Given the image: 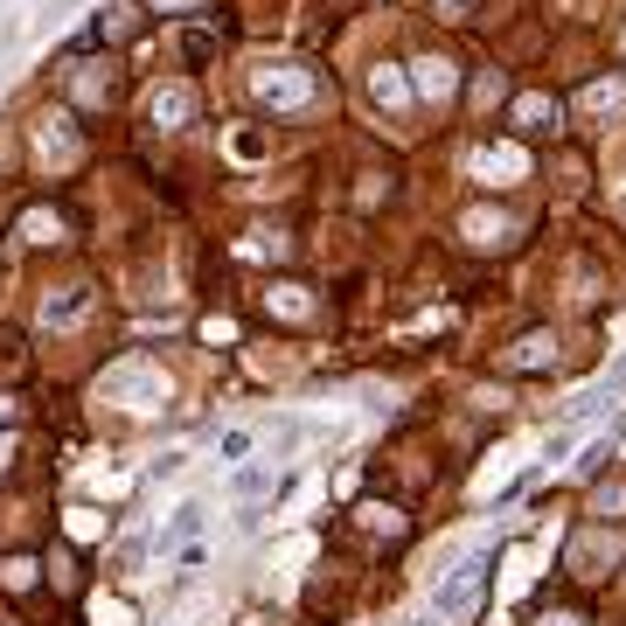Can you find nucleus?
<instances>
[{"label":"nucleus","mask_w":626,"mask_h":626,"mask_svg":"<svg viewBox=\"0 0 626 626\" xmlns=\"http://www.w3.org/2000/svg\"><path fill=\"white\" fill-rule=\"evenodd\" d=\"M181 119H188V91H181V84L154 91V126H181Z\"/></svg>","instance_id":"obj_9"},{"label":"nucleus","mask_w":626,"mask_h":626,"mask_svg":"<svg viewBox=\"0 0 626 626\" xmlns=\"http://www.w3.org/2000/svg\"><path fill=\"white\" fill-rule=\"evenodd\" d=\"M543 626H578V620H571V613H557V620H543Z\"/></svg>","instance_id":"obj_28"},{"label":"nucleus","mask_w":626,"mask_h":626,"mask_svg":"<svg viewBox=\"0 0 626 626\" xmlns=\"http://www.w3.org/2000/svg\"><path fill=\"white\" fill-rule=\"evenodd\" d=\"M167 7H195V0H167Z\"/></svg>","instance_id":"obj_29"},{"label":"nucleus","mask_w":626,"mask_h":626,"mask_svg":"<svg viewBox=\"0 0 626 626\" xmlns=\"http://www.w3.org/2000/svg\"><path fill=\"white\" fill-rule=\"evenodd\" d=\"M606 460H613V446H606V439H599V446H592V453H585V460H578V473H599V467H606Z\"/></svg>","instance_id":"obj_25"},{"label":"nucleus","mask_w":626,"mask_h":626,"mask_svg":"<svg viewBox=\"0 0 626 626\" xmlns=\"http://www.w3.org/2000/svg\"><path fill=\"white\" fill-rule=\"evenodd\" d=\"M369 98H376V105H390V112H397V105H404V98H411V91H404V77H397V70H376V77H369Z\"/></svg>","instance_id":"obj_14"},{"label":"nucleus","mask_w":626,"mask_h":626,"mask_svg":"<svg viewBox=\"0 0 626 626\" xmlns=\"http://www.w3.org/2000/svg\"><path fill=\"white\" fill-rule=\"evenodd\" d=\"M181 467H188V453H167V460L154 467V480H181Z\"/></svg>","instance_id":"obj_26"},{"label":"nucleus","mask_w":626,"mask_h":626,"mask_svg":"<svg viewBox=\"0 0 626 626\" xmlns=\"http://www.w3.org/2000/svg\"><path fill=\"white\" fill-rule=\"evenodd\" d=\"M195 522H202V501H181V508H174V522L160 529V543H174V536H195Z\"/></svg>","instance_id":"obj_16"},{"label":"nucleus","mask_w":626,"mask_h":626,"mask_svg":"<svg viewBox=\"0 0 626 626\" xmlns=\"http://www.w3.org/2000/svg\"><path fill=\"white\" fill-rule=\"evenodd\" d=\"M585 105H592V112H620L626 91H620V84H592V91H585Z\"/></svg>","instance_id":"obj_17"},{"label":"nucleus","mask_w":626,"mask_h":626,"mask_svg":"<svg viewBox=\"0 0 626 626\" xmlns=\"http://www.w3.org/2000/svg\"><path fill=\"white\" fill-rule=\"evenodd\" d=\"M35 147H42V160H70V154H77V140H70V119H42Z\"/></svg>","instance_id":"obj_6"},{"label":"nucleus","mask_w":626,"mask_h":626,"mask_svg":"<svg viewBox=\"0 0 626 626\" xmlns=\"http://www.w3.org/2000/svg\"><path fill=\"white\" fill-rule=\"evenodd\" d=\"M91 626H140V613H133L126 599H105V592H98V599H91Z\"/></svg>","instance_id":"obj_11"},{"label":"nucleus","mask_w":626,"mask_h":626,"mask_svg":"<svg viewBox=\"0 0 626 626\" xmlns=\"http://www.w3.org/2000/svg\"><path fill=\"white\" fill-rule=\"evenodd\" d=\"M460 230H467L473 244H501V237H508V216H487V209H473Z\"/></svg>","instance_id":"obj_12"},{"label":"nucleus","mask_w":626,"mask_h":626,"mask_svg":"<svg viewBox=\"0 0 626 626\" xmlns=\"http://www.w3.org/2000/svg\"><path fill=\"white\" fill-rule=\"evenodd\" d=\"M7 460H14V439H0V467H7Z\"/></svg>","instance_id":"obj_27"},{"label":"nucleus","mask_w":626,"mask_h":626,"mask_svg":"<svg viewBox=\"0 0 626 626\" xmlns=\"http://www.w3.org/2000/svg\"><path fill=\"white\" fill-rule=\"evenodd\" d=\"M550 355H557V334H543V327H536V334H522V341H515V369H543V362H550Z\"/></svg>","instance_id":"obj_7"},{"label":"nucleus","mask_w":626,"mask_h":626,"mask_svg":"<svg viewBox=\"0 0 626 626\" xmlns=\"http://www.w3.org/2000/svg\"><path fill=\"white\" fill-rule=\"evenodd\" d=\"M265 480H272L265 467H244V473H237V501H258V494H265Z\"/></svg>","instance_id":"obj_19"},{"label":"nucleus","mask_w":626,"mask_h":626,"mask_svg":"<svg viewBox=\"0 0 626 626\" xmlns=\"http://www.w3.org/2000/svg\"><path fill=\"white\" fill-rule=\"evenodd\" d=\"M362 522H369V529H383V536H397V529H404V522H397V508H362Z\"/></svg>","instance_id":"obj_22"},{"label":"nucleus","mask_w":626,"mask_h":626,"mask_svg":"<svg viewBox=\"0 0 626 626\" xmlns=\"http://www.w3.org/2000/svg\"><path fill=\"white\" fill-rule=\"evenodd\" d=\"M21 230H28L35 244H49V237H56V216H42V209H35V216H21Z\"/></svg>","instance_id":"obj_21"},{"label":"nucleus","mask_w":626,"mask_h":626,"mask_svg":"<svg viewBox=\"0 0 626 626\" xmlns=\"http://www.w3.org/2000/svg\"><path fill=\"white\" fill-rule=\"evenodd\" d=\"M453 7H460V0H453Z\"/></svg>","instance_id":"obj_32"},{"label":"nucleus","mask_w":626,"mask_h":626,"mask_svg":"<svg viewBox=\"0 0 626 626\" xmlns=\"http://www.w3.org/2000/svg\"><path fill=\"white\" fill-rule=\"evenodd\" d=\"M70 536L77 543H105V515L98 508H70Z\"/></svg>","instance_id":"obj_15"},{"label":"nucleus","mask_w":626,"mask_h":626,"mask_svg":"<svg viewBox=\"0 0 626 626\" xmlns=\"http://www.w3.org/2000/svg\"><path fill=\"white\" fill-rule=\"evenodd\" d=\"M473 174H480V181H494V174H501V181H522V174H529V154H522V147H480V154H473Z\"/></svg>","instance_id":"obj_4"},{"label":"nucleus","mask_w":626,"mask_h":626,"mask_svg":"<svg viewBox=\"0 0 626 626\" xmlns=\"http://www.w3.org/2000/svg\"><path fill=\"white\" fill-rule=\"evenodd\" d=\"M613 557H620V543H606V536L578 543V578H599V564H613Z\"/></svg>","instance_id":"obj_10"},{"label":"nucleus","mask_w":626,"mask_h":626,"mask_svg":"<svg viewBox=\"0 0 626 626\" xmlns=\"http://www.w3.org/2000/svg\"><path fill=\"white\" fill-rule=\"evenodd\" d=\"M599 515H626V487H620V480L599 487Z\"/></svg>","instance_id":"obj_24"},{"label":"nucleus","mask_w":626,"mask_h":626,"mask_svg":"<svg viewBox=\"0 0 626 626\" xmlns=\"http://www.w3.org/2000/svg\"><path fill=\"white\" fill-rule=\"evenodd\" d=\"M216 453H223V460H230V467H237V460H244V453H251V432H244V425H237V432H223V439H216Z\"/></svg>","instance_id":"obj_18"},{"label":"nucleus","mask_w":626,"mask_h":626,"mask_svg":"<svg viewBox=\"0 0 626 626\" xmlns=\"http://www.w3.org/2000/svg\"><path fill=\"white\" fill-rule=\"evenodd\" d=\"M84 307H91V293H84V286H63L56 300H42V320H49V327H70Z\"/></svg>","instance_id":"obj_5"},{"label":"nucleus","mask_w":626,"mask_h":626,"mask_svg":"<svg viewBox=\"0 0 626 626\" xmlns=\"http://www.w3.org/2000/svg\"><path fill=\"white\" fill-rule=\"evenodd\" d=\"M140 564H147V543L126 536V543H119V571H140Z\"/></svg>","instance_id":"obj_23"},{"label":"nucleus","mask_w":626,"mask_h":626,"mask_svg":"<svg viewBox=\"0 0 626 626\" xmlns=\"http://www.w3.org/2000/svg\"><path fill=\"white\" fill-rule=\"evenodd\" d=\"M411 626H432V620H411Z\"/></svg>","instance_id":"obj_31"},{"label":"nucleus","mask_w":626,"mask_h":626,"mask_svg":"<svg viewBox=\"0 0 626 626\" xmlns=\"http://www.w3.org/2000/svg\"><path fill=\"white\" fill-rule=\"evenodd\" d=\"M515 126H522V133H550V126H557V105H550V98H522V105H515Z\"/></svg>","instance_id":"obj_8"},{"label":"nucleus","mask_w":626,"mask_h":626,"mask_svg":"<svg viewBox=\"0 0 626 626\" xmlns=\"http://www.w3.org/2000/svg\"><path fill=\"white\" fill-rule=\"evenodd\" d=\"M251 84H258V98H265L272 112H300V105H313V98H320V77H313V70H300V63H265Z\"/></svg>","instance_id":"obj_2"},{"label":"nucleus","mask_w":626,"mask_h":626,"mask_svg":"<svg viewBox=\"0 0 626 626\" xmlns=\"http://www.w3.org/2000/svg\"><path fill=\"white\" fill-rule=\"evenodd\" d=\"M480 592H487V557H467V564H460V571H453V578L432 592V599H439V620H460V613H473V599H480Z\"/></svg>","instance_id":"obj_3"},{"label":"nucleus","mask_w":626,"mask_h":626,"mask_svg":"<svg viewBox=\"0 0 626 626\" xmlns=\"http://www.w3.org/2000/svg\"><path fill=\"white\" fill-rule=\"evenodd\" d=\"M98 390H105V404H126V411H160L174 383H167V369H160V362L126 355V362H112V369H105V383H98Z\"/></svg>","instance_id":"obj_1"},{"label":"nucleus","mask_w":626,"mask_h":626,"mask_svg":"<svg viewBox=\"0 0 626 626\" xmlns=\"http://www.w3.org/2000/svg\"><path fill=\"white\" fill-rule=\"evenodd\" d=\"M418 91H425V98H446V91H453V63H439V56L418 63Z\"/></svg>","instance_id":"obj_13"},{"label":"nucleus","mask_w":626,"mask_h":626,"mask_svg":"<svg viewBox=\"0 0 626 626\" xmlns=\"http://www.w3.org/2000/svg\"><path fill=\"white\" fill-rule=\"evenodd\" d=\"M0 418H7V397H0Z\"/></svg>","instance_id":"obj_30"},{"label":"nucleus","mask_w":626,"mask_h":626,"mask_svg":"<svg viewBox=\"0 0 626 626\" xmlns=\"http://www.w3.org/2000/svg\"><path fill=\"white\" fill-rule=\"evenodd\" d=\"M202 341H209V348H216V341H237V320H223V313H209V320H202Z\"/></svg>","instance_id":"obj_20"}]
</instances>
